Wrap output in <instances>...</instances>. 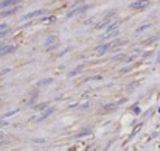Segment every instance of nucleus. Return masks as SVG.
<instances>
[{"label":"nucleus","mask_w":160,"mask_h":151,"mask_svg":"<svg viewBox=\"0 0 160 151\" xmlns=\"http://www.w3.org/2000/svg\"><path fill=\"white\" fill-rule=\"evenodd\" d=\"M115 14H117V11H110L107 16H104V19L101 20V22H98V24L95 25V28L100 30V28H103V27H106L107 24H110V22H112V17H114Z\"/></svg>","instance_id":"f257e3e1"},{"label":"nucleus","mask_w":160,"mask_h":151,"mask_svg":"<svg viewBox=\"0 0 160 151\" xmlns=\"http://www.w3.org/2000/svg\"><path fill=\"white\" fill-rule=\"evenodd\" d=\"M148 5H149V0H137V2L131 3L129 6H131L132 10H145Z\"/></svg>","instance_id":"f03ea898"},{"label":"nucleus","mask_w":160,"mask_h":151,"mask_svg":"<svg viewBox=\"0 0 160 151\" xmlns=\"http://www.w3.org/2000/svg\"><path fill=\"white\" fill-rule=\"evenodd\" d=\"M45 13V10H37V11H31L28 13V14H25L22 17V20H28V19H34V17H39V16H42Z\"/></svg>","instance_id":"7ed1b4c3"},{"label":"nucleus","mask_w":160,"mask_h":151,"mask_svg":"<svg viewBox=\"0 0 160 151\" xmlns=\"http://www.w3.org/2000/svg\"><path fill=\"white\" fill-rule=\"evenodd\" d=\"M56 44H58V38L56 36H48L45 39V47L47 49H51V47H54Z\"/></svg>","instance_id":"20e7f679"},{"label":"nucleus","mask_w":160,"mask_h":151,"mask_svg":"<svg viewBox=\"0 0 160 151\" xmlns=\"http://www.w3.org/2000/svg\"><path fill=\"white\" fill-rule=\"evenodd\" d=\"M87 8H89V6H86V5H81V6H78V8H75L73 11H70V13H68V17H73V16H76V14H79V13L86 11Z\"/></svg>","instance_id":"39448f33"},{"label":"nucleus","mask_w":160,"mask_h":151,"mask_svg":"<svg viewBox=\"0 0 160 151\" xmlns=\"http://www.w3.org/2000/svg\"><path fill=\"white\" fill-rule=\"evenodd\" d=\"M22 0H3L2 3H0V8H8V6H12V5H17L20 3Z\"/></svg>","instance_id":"423d86ee"},{"label":"nucleus","mask_w":160,"mask_h":151,"mask_svg":"<svg viewBox=\"0 0 160 151\" xmlns=\"http://www.w3.org/2000/svg\"><path fill=\"white\" fill-rule=\"evenodd\" d=\"M14 50H16V49H14V47H12V45L6 44V45L3 47V49L0 50V56H5V55H10V53H12Z\"/></svg>","instance_id":"0eeeda50"},{"label":"nucleus","mask_w":160,"mask_h":151,"mask_svg":"<svg viewBox=\"0 0 160 151\" xmlns=\"http://www.w3.org/2000/svg\"><path fill=\"white\" fill-rule=\"evenodd\" d=\"M110 47H112V44H104V45L96 47V55H100V56H101V55H104V53H106V52L110 49Z\"/></svg>","instance_id":"6e6552de"},{"label":"nucleus","mask_w":160,"mask_h":151,"mask_svg":"<svg viewBox=\"0 0 160 151\" xmlns=\"http://www.w3.org/2000/svg\"><path fill=\"white\" fill-rule=\"evenodd\" d=\"M53 114V108H50V109H47V111H44L42 114H40V117L37 119V120H44V119H47L48 115H51Z\"/></svg>","instance_id":"1a4fd4ad"},{"label":"nucleus","mask_w":160,"mask_h":151,"mask_svg":"<svg viewBox=\"0 0 160 151\" xmlns=\"http://www.w3.org/2000/svg\"><path fill=\"white\" fill-rule=\"evenodd\" d=\"M120 24H121V22H120V20H118V22H115V24H112V25H109V27H107V31H106V33H110V31L117 30L118 27H120Z\"/></svg>","instance_id":"9d476101"},{"label":"nucleus","mask_w":160,"mask_h":151,"mask_svg":"<svg viewBox=\"0 0 160 151\" xmlns=\"http://www.w3.org/2000/svg\"><path fill=\"white\" fill-rule=\"evenodd\" d=\"M81 70H82V66H79V67H76L75 70H72L70 73H68V77H75V75H78V73H81Z\"/></svg>","instance_id":"9b49d317"},{"label":"nucleus","mask_w":160,"mask_h":151,"mask_svg":"<svg viewBox=\"0 0 160 151\" xmlns=\"http://www.w3.org/2000/svg\"><path fill=\"white\" fill-rule=\"evenodd\" d=\"M148 27H149V25H142V27H138V28H137V33H142L143 30L148 28Z\"/></svg>","instance_id":"f8f14e48"},{"label":"nucleus","mask_w":160,"mask_h":151,"mask_svg":"<svg viewBox=\"0 0 160 151\" xmlns=\"http://www.w3.org/2000/svg\"><path fill=\"white\" fill-rule=\"evenodd\" d=\"M8 33H10V31H8V28H6V30H2V31H0V39H2L3 36H6Z\"/></svg>","instance_id":"ddd939ff"},{"label":"nucleus","mask_w":160,"mask_h":151,"mask_svg":"<svg viewBox=\"0 0 160 151\" xmlns=\"http://www.w3.org/2000/svg\"><path fill=\"white\" fill-rule=\"evenodd\" d=\"M156 39H157V38H149V39H146L143 44H149V42H152V41H156Z\"/></svg>","instance_id":"4468645a"},{"label":"nucleus","mask_w":160,"mask_h":151,"mask_svg":"<svg viewBox=\"0 0 160 151\" xmlns=\"http://www.w3.org/2000/svg\"><path fill=\"white\" fill-rule=\"evenodd\" d=\"M6 28H8V27H6V24H0V31H2V30H6Z\"/></svg>","instance_id":"2eb2a0df"}]
</instances>
